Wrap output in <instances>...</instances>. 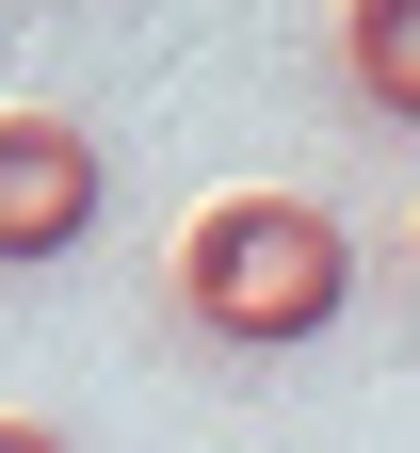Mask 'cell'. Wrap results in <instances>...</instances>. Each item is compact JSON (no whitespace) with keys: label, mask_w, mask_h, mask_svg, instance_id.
I'll return each instance as SVG.
<instances>
[{"label":"cell","mask_w":420,"mask_h":453,"mask_svg":"<svg viewBox=\"0 0 420 453\" xmlns=\"http://www.w3.org/2000/svg\"><path fill=\"white\" fill-rule=\"evenodd\" d=\"M355 308V226L324 195H210L178 226V324L226 357H308Z\"/></svg>","instance_id":"6da1fadb"},{"label":"cell","mask_w":420,"mask_h":453,"mask_svg":"<svg viewBox=\"0 0 420 453\" xmlns=\"http://www.w3.org/2000/svg\"><path fill=\"white\" fill-rule=\"evenodd\" d=\"M97 179H113V162H97V130H81V113H49V97H0V259H65L81 243V226H97Z\"/></svg>","instance_id":"7a4b0ae2"},{"label":"cell","mask_w":420,"mask_h":453,"mask_svg":"<svg viewBox=\"0 0 420 453\" xmlns=\"http://www.w3.org/2000/svg\"><path fill=\"white\" fill-rule=\"evenodd\" d=\"M340 81L388 130H420V0H340Z\"/></svg>","instance_id":"3957f363"},{"label":"cell","mask_w":420,"mask_h":453,"mask_svg":"<svg viewBox=\"0 0 420 453\" xmlns=\"http://www.w3.org/2000/svg\"><path fill=\"white\" fill-rule=\"evenodd\" d=\"M0 453H81V437L65 421H0Z\"/></svg>","instance_id":"277c9868"}]
</instances>
